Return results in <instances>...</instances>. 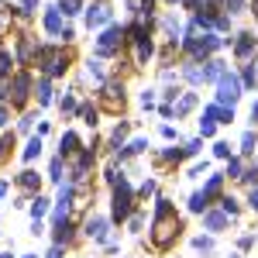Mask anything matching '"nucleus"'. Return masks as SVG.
I'll return each mask as SVG.
<instances>
[{
    "instance_id": "1",
    "label": "nucleus",
    "mask_w": 258,
    "mask_h": 258,
    "mask_svg": "<svg viewBox=\"0 0 258 258\" xmlns=\"http://www.w3.org/2000/svg\"><path fill=\"white\" fill-rule=\"evenodd\" d=\"M176 234H179V220L172 217V207H169V200H159L155 203V231H152V241L159 248H165Z\"/></svg>"
},
{
    "instance_id": "2",
    "label": "nucleus",
    "mask_w": 258,
    "mask_h": 258,
    "mask_svg": "<svg viewBox=\"0 0 258 258\" xmlns=\"http://www.w3.org/2000/svg\"><path fill=\"white\" fill-rule=\"evenodd\" d=\"M131 207H135V193H131V186L120 179L117 186H114V220H127L131 217Z\"/></svg>"
},
{
    "instance_id": "3",
    "label": "nucleus",
    "mask_w": 258,
    "mask_h": 258,
    "mask_svg": "<svg viewBox=\"0 0 258 258\" xmlns=\"http://www.w3.org/2000/svg\"><path fill=\"white\" fill-rule=\"evenodd\" d=\"M241 97V80L234 76V73H224L220 76V83H217V103L224 107V103H231L234 107V100Z\"/></svg>"
},
{
    "instance_id": "4",
    "label": "nucleus",
    "mask_w": 258,
    "mask_h": 258,
    "mask_svg": "<svg viewBox=\"0 0 258 258\" xmlns=\"http://www.w3.org/2000/svg\"><path fill=\"white\" fill-rule=\"evenodd\" d=\"M124 35H127L124 28L110 24V28H107V31H103V35L97 38V55H114V52L120 48V41H124Z\"/></svg>"
},
{
    "instance_id": "5",
    "label": "nucleus",
    "mask_w": 258,
    "mask_h": 258,
    "mask_svg": "<svg viewBox=\"0 0 258 258\" xmlns=\"http://www.w3.org/2000/svg\"><path fill=\"white\" fill-rule=\"evenodd\" d=\"M38 59H41V66H45L48 76H62L66 66H69V59H66L62 52H55V48H38Z\"/></svg>"
},
{
    "instance_id": "6",
    "label": "nucleus",
    "mask_w": 258,
    "mask_h": 258,
    "mask_svg": "<svg viewBox=\"0 0 258 258\" xmlns=\"http://www.w3.org/2000/svg\"><path fill=\"white\" fill-rule=\"evenodd\" d=\"M224 41L217 35H203V38H186V48L193 52V59H203V55H214Z\"/></svg>"
},
{
    "instance_id": "7",
    "label": "nucleus",
    "mask_w": 258,
    "mask_h": 258,
    "mask_svg": "<svg viewBox=\"0 0 258 258\" xmlns=\"http://www.w3.org/2000/svg\"><path fill=\"white\" fill-rule=\"evenodd\" d=\"M28 90H31V76H28V73H18V76L11 80V100H14V103H24V100H28Z\"/></svg>"
},
{
    "instance_id": "8",
    "label": "nucleus",
    "mask_w": 258,
    "mask_h": 258,
    "mask_svg": "<svg viewBox=\"0 0 258 258\" xmlns=\"http://www.w3.org/2000/svg\"><path fill=\"white\" fill-rule=\"evenodd\" d=\"M203 117L214 120V124H231V120H234V110H231V107H220V103H210V107L203 110Z\"/></svg>"
},
{
    "instance_id": "9",
    "label": "nucleus",
    "mask_w": 258,
    "mask_h": 258,
    "mask_svg": "<svg viewBox=\"0 0 258 258\" xmlns=\"http://www.w3.org/2000/svg\"><path fill=\"white\" fill-rule=\"evenodd\" d=\"M107 21H110V7H103V4H97V7L86 11V24H90V28H100V24H107Z\"/></svg>"
},
{
    "instance_id": "10",
    "label": "nucleus",
    "mask_w": 258,
    "mask_h": 258,
    "mask_svg": "<svg viewBox=\"0 0 258 258\" xmlns=\"http://www.w3.org/2000/svg\"><path fill=\"white\" fill-rule=\"evenodd\" d=\"M255 48H258V38H255V35H248V31H244V35H238V41H234V52H238L241 59H248Z\"/></svg>"
},
{
    "instance_id": "11",
    "label": "nucleus",
    "mask_w": 258,
    "mask_h": 258,
    "mask_svg": "<svg viewBox=\"0 0 258 258\" xmlns=\"http://www.w3.org/2000/svg\"><path fill=\"white\" fill-rule=\"evenodd\" d=\"M203 224H207V231H224L227 227V214L224 210H207L203 214Z\"/></svg>"
},
{
    "instance_id": "12",
    "label": "nucleus",
    "mask_w": 258,
    "mask_h": 258,
    "mask_svg": "<svg viewBox=\"0 0 258 258\" xmlns=\"http://www.w3.org/2000/svg\"><path fill=\"white\" fill-rule=\"evenodd\" d=\"M62 18H66V14H62L59 7H52V11L45 14V31H52V35H62Z\"/></svg>"
},
{
    "instance_id": "13",
    "label": "nucleus",
    "mask_w": 258,
    "mask_h": 258,
    "mask_svg": "<svg viewBox=\"0 0 258 258\" xmlns=\"http://www.w3.org/2000/svg\"><path fill=\"white\" fill-rule=\"evenodd\" d=\"M224 73H227V69H224V62H207V66H203V83H220V76H224Z\"/></svg>"
},
{
    "instance_id": "14",
    "label": "nucleus",
    "mask_w": 258,
    "mask_h": 258,
    "mask_svg": "<svg viewBox=\"0 0 258 258\" xmlns=\"http://www.w3.org/2000/svg\"><path fill=\"white\" fill-rule=\"evenodd\" d=\"M90 238H97V241H103V234H107V220L103 217H90L86 220V227H83Z\"/></svg>"
},
{
    "instance_id": "15",
    "label": "nucleus",
    "mask_w": 258,
    "mask_h": 258,
    "mask_svg": "<svg viewBox=\"0 0 258 258\" xmlns=\"http://www.w3.org/2000/svg\"><path fill=\"white\" fill-rule=\"evenodd\" d=\"M193 107H197V97H193V93H186V97H179V103L172 107V114H176V117H182V114H189Z\"/></svg>"
},
{
    "instance_id": "16",
    "label": "nucleus",
    "mask_w": 258,
    "mask_h": 258,
    "mask_svg": "<svg viewBox=\"0 0 258 258\" xmlns=\"http://www.w3.org/2000/svg\"><path fill=\"white\" fill-rule=\"evenodd\" d=\"M59 148H62V155H73V152L80 148V138H76L73 131H66V135H62V141H59Z\"/></svg>"
},
{
    "instance_id": "17",
    "label": "nucleus",
    "mask_w": 258,
    "mask_h": 258,
    "mask_svg": "<svg viewBox=\"0 0 258 258\" xmlns=\"http://www.w3.org/2000/svg\"><path fill=\"white\" fill-rule=\"evenodd\" d=\"M124 107V86H117V83H114V86H107V107Z\"/></svg>"
},
{
    "instance_id": "18",
    "label": "nucleus",
    "mask_w": 258,
    "mask_h": 258,
    "mask_svg": "<svg viewBox=\"0 0 258 258\" xmlns=\"http://www.w3.org/2000/svg\"><path fill=\"white\" fill-rule=\"evenodd\" d=\"M220 186H224V176H210V179H207V186H203V197L214 200L220 193Z\"/></svg>"
},
{
    "instance_id": "19",
    "label": "nucleus",
    "mask_w": 258,
    "mask_h": 258,
    "mask_svg": "<svg viewBox=\"0 0 258 258\" xmlns=\"http://www.w3.org/2000/svg\"><path fill=\"white\" fill-rule=\"evenodd\" d=\"M35 97H38L41 107H48V103H52V83L41 80V83H38V90H35Z\"/></svg>"
},
{
    "instance_id": "20",
    "label": "nucleus",
    "mask_w": 258,
    "mask_h": 258,
    "mask_svg": "<svg viewBox=\"0 0 258 258\" xmlns=\"http://www.w3.org/2000/svg\"><path fill=\"white\" fill-rule=\"evenodd\" d=\"M69 238H73V224H69V220L55 224V244H66Z\"/></svg>"
},
{
    "instance_id": "21",
    "label": "nucleus",
    "mask_w": 258,
    "mask_h": 258,
    "mask_svg": "<svg viewBox=\"0 0 258 258\" xmlns=\"http://www.w3.org/2000/svg\"><path fill=\"white\" fill-rule=\"evenodd\" d=\"M207 207H210V200L203 197V193H193V197H189V210H193V214H207Z\"/></svg>"
},
{
    "instance_id": "22",
    "label": "nucleus",
    "mask_w": 258,
    "mask_h": 258,
    "mask_svg": "<svg viewBox=\"0 0 258 258\" xmlns=\"http://www.w3.org/2000/svg\"><path fill=\"white\" fill-rule=\"evenodd\" d=\"M145 148H148V141H145V138H135L127 148H124V152H117V155H120V159H127V155H138V152H145Z\"/></svg>"
},
{
    "instance_id": "23",
    "label": "nucleus",
    "mask_w": 258,
    "mask_h": 258,
    "mask_svg": "<svg viewBox=\"0 0 258 258\" xmlns=\"http://www.w3.org/2000/svg\"><path fill=\"white\" fill-rule=\"evenodd\" d=\"M18 182L24 186V189H38V172H31V169H24L18 176Z\"/></svg>"
},
{
    "instance_id": "24",
    "label": "nucleus",
    "mask_w": 258,
    "mask_h": 258,
    "mask_svg": "<svg viewBox=\"0 0 258 258\" xmlns=\"http://www.w3.org/2000/svg\"><path fill=\"white\" fill-rule=\"evenodd\" d=\"M45 214H48V200H45V197L31 200V217H35V220H41Z\"/></svg>"
},
{
    "instance_id": "25",
    "label": "nucleus",
    "mask_w": 258,
    "mask_h": 258,
    "mask_svg": "<svg viewBox=\"0 0 258 258\" xmlns=\"http://www.w3.org/2000/svg\"><path fill=\"white\" fill-rule=\"evenodd\" d=\"M182 76H186L189 83H203V69H200V66H186V69H182Z\"/></svg>"
},
{
    "instance_id": "26",
    "label": "nucleus",
    "mask_w": 258,
    "mask_h": 258,
    "mask_svg": "<svg viewBox=\"0 0 258 258\" xmlns=\"http://www.w3.org/2000/svg\"><path fill=\"white\" fill-rule=\"evenodd\" d=\"M38 152H41V138H31V141H28V148H24V162H31Z\"/></svg>"
},
{
    "instance_id": "27",
    "label": "nucleus",
    "mask_w": 258,
    "mask_h": 258,
    "mask_svg": "<svg viewBox=\"0 0 258 258\" xmlns=\"http://www.w3.org/2000/svg\"><path fill=\"white\" fill-rule=\"evenodd\" d=\"M179 159H186V148H165L162 152V162H179Z\"/></svg>"
},
{
    "instance_id": "28",
    "label": "nucleus",
    "mask_w": 258,
    "mask_h": 258,
    "mask_svg": "<svg viewBox=\"0 0 258 258\" xmlns=\"http://www.w3.org/2000/svg\"><path fill=\"white\" fill-rule=\"evenodd\" d=\"M59 11L66 14V18H73V14H80V0H62Z\"/></svg>"
},
{
    "instance_id": "29",
    "label": "nucleus",
    "mask_w": 258,
    "mask_h": 258,
    "mask_svg": "<svg viewBox=\"0 0 258 258\" xmlns=\"http://www.w3.org/2000/svg\"><path fill=\"white\" fill-rule=\"evenodd\" d=\"M155 48H152V38H145V41H138V62H148V55H152Z\"/></svg>"
},
{
    "instance_id": "30",
    "label": "nucleus",
    "mask_w": 258,
    "mask_h": 258,
    "mask_svg": "<svg viewBox=\"0 0 258 258\" xmlns=\"http://www.w3.org/2000/svg\"><path fill=\"white\" fill-rule=\"evenodd\" d=\"M255 131H248V135H244V138H241V152H244V155H251V152H255Z\"/></svg>"
},
{
    "instance_id": "31",
    "label": "nucleus",
    "mask_w": 258,
    "mask_h": 258,
    "mask_svg": "<svg viewBox=\"0 0 258 258\" xmlns=\"http://www.w3.org/2000/svg\"><path fill=\"white\" fill-rule=\"evenodd\" d=\"M80 117L86 120V124H90V127H93V124H97V110H93V107H90V103H83V107H80Z\"/></svg>"
},
{
    "instance_id": "32",
    "label": "nucleus",
    "mask_w": 258,
    "mask_h": 258,
    "mask_svg": "<svg viewBox=\"0 0 258 258\" xmlns=\"http://www.w3.org/2000/svg\"><path fill=\"white\" fill-rule=\"evenodd\" d=\"M220 207H224V214H227V217H234V214H238V200H234V197H224V200H220Z\"/></svg>"
},
{
    "instance_id": "33",
    "label": "nucleus",
    "mask_w": 258,
    "mask_h": 258,
    "mask_svg": "<svg viewBox=\"0 0 258 258\" xmlns=\"http://www.w3.org/2000/svg\"><path fill=\"white\" fill-rule=\"evenodd\" d=\"M214 131H217V124H214V120H200V135H203V138H214Z\"/></svg>"
},
{
    "instance_id": "34",
    "label": "nucleus",
    "mask_w": 258,
    "mask_h": 258,
    "mask_svg": "<svg viewBox=\"0 0 258 258\" xmlns=\"http://www.w3.org/2000/svg\"><path fill=\"white\" fill-rule=\"evenodd\" d=\"M193 248L197 251H214V238H193Z\"/></svg>"
},
{
    "instance_id": "35",
    "label": "nucleus",
    "mask_w": 258,
    "mask_h": 258,
    "mask_svg": "<svg viewBox=\"0 0 258 258\" xmlns=\"http://www.w3.org/2000/svg\"><path fill=\"white\" fill-rule=\"evenodd\" d=\"M214 155H217V159H231V145H227V141H217V145H214Z\"/></svg>"
},
{
    "instance_id": "36",
    "label": "nucleus",
    "mask_w": 258,
    "mask_h": 258,
    "mask_svg": "<svg viewBox=\"0 0 258 258\" xmlns=\"http://www.w3.org/2000/svg\"><path fill=\"white\" fill-rule=\"evenodd\" d=\"M227 176H231V179H241V176H244V172H241V162H238V159L227 162Z\"/></svg>"
},
{
    "instance_id": "37",
    "label": "nucleus",
    "mask_w": 258,
    "mask_h": 258,
    "mask_svg": "<svg viewBox=\"0 0 258 258\" xmlns=\"http://www.w3.org/2000/svg\"><path fill=\"white\" fill-rule=\"evenodd\" d=\"M11 66H14L11 55H7V52H0V76H11Z\"/></svg>"
},
{
    "instance_id": "38",
    "label": "nucleus",
    "mask_w": 258,
    "mask_h": 258,
    "mask_svg": "<svg viewBox=\"0 0 258 258\" xmlns=\"http://www.w3.org/2000/svg\"><path fill=\"white\" fill-rule=\"evenodd\" d=\"M90 80L103 83V66H100V62H90Z\"/></svg>"
},
{
    "instance_id": "39",
    "label": "nucleus",
    "mask_w": 258,
    "mask_h": 258,
    "mask_svg": "<svg viewBox=\"0 0 258 258\" xmlns=\"http://www.w3.org/2000/svg\"><path fill=\"white\" fill-rule=\"evenodd\" d=\"M241 86H255V69H251V66L241 73Z\"/></svg>"
},
{
    "instance_id": "40",
    "label": "nucleus",
    "mask_w": 258,
    "mask_h": 258,
    "mask_svg": "<svg viewBox=\"0 0 258 258\" xmlns=\"http://www.w3.org/2000/svg\"><path fill=\"white\" fill-rule=\"evenodd\" d=\"M224 7H227L231 14H241V7H244V0H224Z\"/></svg>"
},
{
    "instance_id": "41",
    "label": "nucleus",
    "mask_w": 258,
    "mask_h": 258,
    "mask_svg": "<svg viewBox=\"0 0 258 258\" xmlns=\"http://www.w3.org/2000/svg\"><path fill=\"white\" fill-rule=\"evenodd\" d=\"M7 148H14V138H11V135H4V138H0V159L7 155Z\"/></svg>"
},
{
    "instance_id": "42",
    "label": "nucleus",
    "mask_w": 258,
    "mask_h": 258,
    "mask_svg": "<svg viewBox=\"0 0 258 258\" xmlns=\"http://www.w3.org/2000/svg\"><path fill=\"white\" fill-rule=\"evenodd\" d=\"M152 193H155V179H145L141 182V197H152Z\"/></svg>"
},
{
    "instance_id": "43",
    "label": "nucleus",
    "mask_w": 258,
    "mask_h": 258,
    "mask_svg": "<svg viewBox=\"0 0 258 258\" xmlns=\"http://www.w3.org/2000/svg\"><path fill=\"white\" fill-rule=\"evenodd\" d=\"M141 107H148V110L155 107V93H152V90H148V93H141Z\"/></svg>"
},
{
    "instance_id": "44",
    "label": "nucleus",
    "mask_w": 258,
    "mask_h": 258,
    "mask_svg": "<svg viewBox=\"0 0 258 258\" xmlns=\"http://www.w3.org/2000/svg\"><path fill=\"white\" fill-rule=\"evenodd\" d=\"M59 107H62V114H69V110H76V100H73V97H62Z\"/></svg>"
},
{
    "instance_id": "45",
    "label": "nucleus",
    "mask_w": 258,
    "mask_h": 258,
    "mask_svg": "<svg viewBox=\"0 0 258 258\" xmlns=\"http://www.w3.org/2000/svg\"><path fill=\"white\" fill-rule=\"evenodd\" d=\"M203 7H210V0H189V11H197V14H203Z\"/></svg>"
},
{
    "instance_id": "46",
    "label": "nucleus",
    "mask_w": 258,
    "mask_h": 258,
    "mask_svg": "<svg viewBox=\"0 0 258 258\" xmlns=\"http://www.w3.org/2000/svg\"><path fill=\"white\" fill-rule=\"evenodd\" d=\"M124 135H127V124H117V131H114V145H120Z\"/></svg>"
},
{
    "instance_id": "47",
    "label": "nucleus",
    "mask_w": 258,
    "mask_h": 258,
    "mask_svg": "<svg viewBox=\"0 0 258 258\" xmlns=\"http://www.w3.org/2000/svg\"><path fill=\"white\" fill-rule=\"evenodd\" d=\"M162 138H169V141H172V138H179V131H176V127H169V124H165V127H162Z\"/></svg>"
},
{
    "instance_id": "48",
    "label": "nucleus",
    "mask_w": 258,
    "mask_h": 258,
    "mask_svg": "<svg viewBox=\"0 0 258 258\" xmlns=\"http://www.w3.org/2000/svg\"><path fill=\"white\" fill-rule=\"evenodd\" d=\"M200 148H203V141H189V145H186V155H197Z\"/></svg>"
},
{
    "instance_id": "49",
    "label": "nucleus",
    "mask_w": 258,
    "mask_h": 258,
    "mask_svg": "<svg viewBox=\"0 0 258 258\" xmlns=\"http://www.w3.org/2000/svg\"><path fill=\"white\" fill-rule=\"evenodd\" d=\"M62 176V159H55L52 162V179H59Z\"/></svg>"
},
{
    "instance_id": "50",
    "label": "nucleus",
    "mask_w": 258,
    "mask_h": 258,
    "mask_svg": "<svg viewBox=\"0 0 258 258\" xmlns=\"http://www.w3.org/2000/svg\"><path fill=\"white\" fill-rule=\"evenodd\" d=\"M241 179H244V182H255V179H258V169H248V172H244Z\"/></svg>"
},
{
    "instance_id": "51",
    "label": "nucleus",
    "mask_w": 258,
    "mask_h": 258,
    "mask_svg": "<svg viewBox=\"0 0 258 258\" xmlns=\"http://www.w3.org/2000/svg\"><path fill=\"white\" fill-rule=\"evenodd\" d=\"M248 203H251V210L258 214V189H251V197H248Z\"/></svg>"
},
{
    "instance_id": "52",
    "label": "nucleus",
    "mask_w": 258,
    "mask_h": 258,
    "mask_svg": "<svg viewBox=\"0 0 258 258\" xmlns=\"http://www.w3.org/2000/svg\"><path fill=\"white\" fill-rule=\"evenodd\" d=\"M45 258H62V244H55V248H52V251H48Z\"/></svg>"
},
{
    "instance_id": "53",
    "label": "nucleus",
    "mask_w": 258,
    "mask_h": 258,
    "mask_svg": "<svg viewBox=\"0 0 258 258\" xmlns=\"http://www.w3.org/2000/svg\"><path fill=\"white\" fill-rule=\"evenodd\" d=\"M251 120H255V124H258V100H255V103H251Z\"/></svg>"
},
{
    "instance_id": "54",
    "label": "nucleus",
    "mask_w": 258,
    "mask_h": 258,
    "mask_svg": "<svg viewBox=\"0 0 258 258\" xmlns=\"http://www.w3.org/2000/svg\"><path fill=\"white\" fill-rule=\"evenodd\" d=\"M7 197V182H0V200Z\"/></svg>"
},
{
    "instance_id": "55",
    "label": "nucleus",
    "mask_w": 258,
    "mask_h": 258,
    "mask_svg": "<svg viewBox=\"0 0 258 258\" xmlns=\"http://www.w3.org/2000/svg\"><path fill=\"white\" fill-rule=\"evenodd\" d=\"M251 11H255V14H258V0H255V4H251Z\"/></svg>"
},
{
    "instance_id": "56",
    "label": "nucleus",
    "mask_w": 258,
    "mask_h": 258,
    "mask_svg": "<svg viewBox=\"0 0 258 258\" xmlns=\"http://www.w3.org/2000/svg\"><path fill=\"white\" fill-rule=\"evenodd\" d=\"M0 258H11V251H4V255H0Z\"/></svg>"
},
{
    "instance_id": "57",
    "label": "nucleus",
    "mask_w": 258,
    "mask_h": 258,
    "mask_svg": "<svg viewBox=\"0 0 258 258\" xmlns=\"http://www.w3.org/2000/svg\"><path fill=\"white\" fill-rule=\"evenodd\" d=\"M24 258H38V255H24Z\"/></svg>"
},
{
    "instance_id": "58",
    "label": "nucleus",
    "mask_w": 258,
    "mask_h": 258,
    "mask_svg": "<svg viewBox=\"0 0 258 258\" xmlns=\"http://www.w3.org/2000/svg\"><path fill=\"white\" fill-rule=\"evenodd\" d=\"M145 4H152V0H145Z\"/></svg>"
},
{
    "instance_id": "59",
    "label": "nucleus",
    "mask_w": 258,
    "mask_h": 258,
    "mask_svg": "<svg viewBox=\"0 0 258 258\" xmlns=\"http://www.w3.org/2000/svg\"><path fill=\"white\" fill-rule=\"evenodd\" d=\"M172 4H176V0H172Z\"/></svg>"
}]
</instances>
